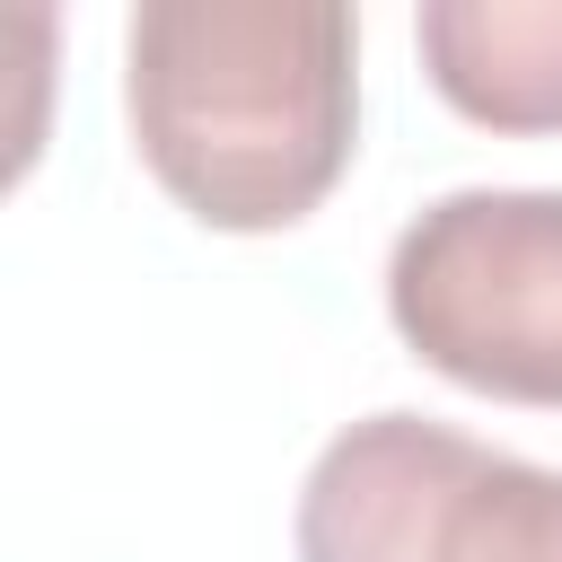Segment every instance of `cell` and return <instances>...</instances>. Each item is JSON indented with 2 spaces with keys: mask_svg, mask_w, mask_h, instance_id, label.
Here are the masks:
<instances>
[{
  "mask_svg": "<svg viewBox=\"0 0 562 562\" xmlns=\"http://www.w3.org/2000/svg\"><path fill=\"white\" fill-rule=\"evenodd\" d=\"M413 44L465 123L562 132V0H430Z\"/></svg>",
  "mask_w": 562,
  "mask_h": 562,
  "instance_id": "obj_4",
  "label": "cell"
},
{
  "mask_svg": "<svg viewBox=\"0 0 562 562\" xmlns=\"http://www.w3.org/2000/svg\"><path fill=\"white\" fill-rule=\"evenodd\" d=\"M123 114L158 193L202 228H299L360 140V18L342 0H140Z\"/></svg>",
  "mask_w": 562,
  "mask_h": 562,
  "instance_id": "obj_1",
  "label": "cell"
},
{
  "mask_svg": "<svg viewBox=\"0 0 562 562\" xmlns=\"http://www.w3.org/2000/svg\"><path fill=\"white\" fill-rule=\"evenodd\" d=\"M290 536L299 562H562V465L386 404L316 448Z\"/></svg>",
  "mask_w": 562,
  "mask_h": 562,
  "instance_id": "obj_2",
  "label": "cell"
},
{
  "mask_svg": "<svg viewBox=\"0 0 562 562\" xmlns=\"http://www.w3.org/2000/svg\"><path fill=\"white\" fill-rule=\"evenodd\" d=\"M386 316L465 395L562 413V184H457L386 246Z\"/></svg>",
  "mask_w": 562,
  "mask_h": 562,
  "instance_id": "obj_3",
  "label": "cell"
}]
</instances>
